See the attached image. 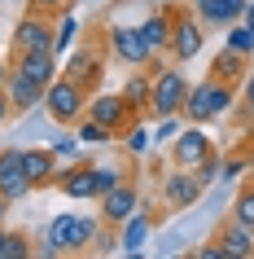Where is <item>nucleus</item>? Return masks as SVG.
Returning <instances> with one entry per match:
<instances>
[{
	"instance_id": "obj_25",
	"label": "nucleus",
	"mask_w": 254,
	"mask_h": 259,
	"mask_svg": "<svg viewBox=\"0 0 254 259\" xmlns=\"http://www.w3.org/2000/svg\"><path fill=\"white\" fill-rule=\"evenodd\" d=\"M75 137H79L83 145H110V141H119V137H114V132H110V127H106V123L88 119V114H83V119L75 123Z\"/></svg>"
},
{
	"instance_id": "obj_24",
	"label": "nucleus",
	"mask_w": 254,
	"mask_h": 259,
	"mask_svg": "<svg viewBox=\"0 0 254 259\" xmlns=\"http://www.w3.org/2000/svg\"><path fill=\"white\" fill-rule=\"evenodd\" d=\"M75 40H79V18L70 14V9H62L57 14V57H66L75 49Z\"/></svg>"
},
{
	"instance_id": "obj_31",
	"label": "nucleus",
	"mask_w": 254,
	"mask_h": 259,
	"mask_svg": "<svg viewBox=\"0 0 254 259\" xmlns=\"http://www.w3.org/2000/svg\"><path fill=\"white\" fill-rule=\"evenodd\" d=\"M79 145H83L79 137H57L53 141V154H57V158H79Z\"/></svg>"
},
{
	"instance_id": "obj_30",
	"label": "nucleus",
	"mask_w": 254,
	"mask_h": 259,
	"mask_svg": "<svg viewBox=\"0 0 254 259\" xmlns=\"http://www.w3.org/2000/svg\"><path fill=\"white\" fill-rule=\"evenodd\" d=\"M219 167H224V158H219V154H206V158L193 167V176H197L201 185H215V180H219Z\"/></svg>"
},
{
	"instance_id": "obj_22",
	"label": "nucleus",
	"mask_w": 254,
	"mask_h": 259,
	"mask_svg": "<svg viewBox=\"0 0 254 259\" xmlns=\"http://www.w3.org/2000/svg\"><path fill=\"white\" fill-rule=\"evenodd\" d=\"M250 62H254V57H241L237 49H228V44H224V49L211 57V75H215V79H228V83H245Z\"/></svg>"
},
{
	"instance_id": "obj_21",
	"label": "nucleus",
	"mask_w": 254,
	"mask_h": 259,
	"mask_svg": "<svg viewBox=\"0 0 254 259\" xmlns=\"http://www.w3.org/2000/svg\"><path fill=\"white\" fill-rule=\"evenodd\" d=\"M171 22H175V9H154V14H145V22H136V27H140V35H145V44L154 53H167Z\"/></svg>"
},
{
	"instance_id": "obj_26",
	"label": "nucleus",
	"mask_w": 254,
	"mask_h": 259,
	"mask_svg": "<svg viewBox=\"0 0 254 259\" xmlns=\"http://www.w3.org/2000/svg\"><path fill=\"white\" fill-rule=\"evenodd\" d=\"M232 215H237L241 224H250V229H254V176L241 180L237 198H232Z\"/></svg>"
},
{
	"instance_id": "obj_7",
	"label": "nucleus",
	"mask_w": 254,
	"mask_h": 259,
	"mask_svg": "<svg viewBox=\"0 0 254 259\" xmlns=\"http://www.w3.org/2000/svg\"><path fill=\"white\" fill-rule=\"evenodd\" d=\"M201 44H206V27H201V18L188 14V9H175L171 40H167V57H171L175 66H184V62H193V57L201 53Z\"/></svg>"
},
{
	"instance_id": "obj_40",
	"label": "nucleus",
	"mask_w": 254,
	"mask_h": 259,
	"mask_svg": "<svg viewBox=\"0 0 254 259\" xmlns=\"http://www.w3.org/2000/svg\"><path fill=\"white\" fill-rule=\"evenodd\" d=\"M184 5H193V9H197V5H201V0H184Z\"/></svg>"
},
{
	"instance_id": "obj_27",
	"label": "nucleus",
	"mask_w": 254,
	"mask_h": 259,
	"mask_svg": "<svg viewBox=\"0 0 254 259\" xmlns=\"http://www.w3.org/2000/svg\"><path fill=\"white\" fill-rule=\"evenodd\" d=\"M123 145H127V154H149V145H154V137H149V119H136L127 132H123Z\"/></svg>"
},
{
	"instance_id": "obj_3",
	"label": "nucleus",
	"mask_w": 254,
	"mask_h": 259,
	"mask_svg": "<svg viewBox=\"0 0 254 259\" xmlns=\"http://www.w3.org/2000/svg\"><path fill=\"white\" fill-rule=\"evenodd\" d=\"M88 88H83L79 79H70L66 70L57 75L48 88H44V110H48V119L57 123V127H75V123L88 114Z\"/></svg>"
},
{
	"instance_id": "obj_12",
	"label": "nucleus",
	"mask_w": 254,
	"mask_h": 259,
	"mask_svg": "<svg viewBox=\"0 0 254 259\" xmlns=\"http://www.w3.org/2000/svg\"><path fill=\"white\" fill-rule=\"evenodd\" d=\"M167 154H171V167H184V171H193V167L206 158V154H215L211 137L201 132V123H184L180 132H175V141L167 145Z\"/></svg>"
},
{
	"instance_id": "obj_8",
	"label": "nucleus",
	"mask_w": 254,
	"mask_h": 259,
	"mask_svg": "<svg viewBox=\"0 0 254 259\" xmlns=\"http://www.w3.org/2000/svg\"><path fill=\"white\" fill-rule=\"evenodd\" d=\"M53 189L62 193V198H70V202H96V198H101V189H96V163L75 158L70 167H57Z\"/></svg>"
},
{
	"instance_id": "obj_19",
	"label": "nucleus",
	"mask_w": 254,
	"mask_h": 259,
	"mask_svg": "<svg viewBox=\"0 0 254 259\" xmlns=\"http://www.w3.org/2000/svg\"><path fill=\"white\" fill-rule=\"evenodd\" d=\"M22 171L31 176L35 189H53V176H57V154L53 150H22Z\"/></svg>"
},
{
	"instance_id": "obj_36",
	"label": "nucleus",
	"mask_w": 254,
	"mask_h": 259,
	"mask_svg": "<svg viewBox=\"0 0 254 259\" xmlns=\"http://www.w3.org/2000/svg\"><path fill=\"white\" fill-rule=\"evenodd\" d=\"M0 259H9V229L0 224Z\"/></svg>"
},
{
	"instance_id": "obj_5",
	"label": "nucleus",
	"mask_w": 254,
	"mask_h": 259,
	"mask_svg": "<svg viewBox=\"0 0 254 259\" xmlns=\"http://www.w3.org/2000/svg\"><path fill=\"white\" fill-rule=\"evenodd\" d=\"M14 53H57V18L27 9L14 27Z\"/></svg>"
},
{
	"instance_id": "obj_35",
	"label": "nucleus",
	"mask_w": 254,
	"mask_h": 259,
	"mask_svg": "<svg viewBox=\"0 0 254 259\" xmlns=\"http://www.w3.org/2000/svg\"><path fill=\"white\" fill-rule=\"evenodd\" d=\"M14 119V110H9V97H5V88H0V123Z\"/></svg>"
},
{
	"instance_id": "obj_17",
	"label": "nucleus",
	"mask_w": 254,
	"mask_h": 259,
	"mask_svg": "<svg viewBox=\"0 0 254 259\" xmlns=\"http://www.w3.org/2000/svg\"><path fill=\"white\" fill-rule=\"evenodd\" d=\"M9 62H14L22 75H31L35 83H44V88L62 75V57L57 53H9Z\"/></svg>"
},
{
	"instance_id": "obj_18",
	"label": "nucleus",
	"mask_w": 254,
	"mask_h": 259,
	"mask_svg": "<svg viewBox=\"0 0 254 259\" xmlns=\"http://www.w3.org/2000/svg\"><path fill=\"white\" fill-rule=\"evenodd\" d=\"M154 224H158V215H149V211H136L132 220H123L119 224V250L123 255H140L149 233H154Z\"/></svg>"
},
{
	"instance_id": "obj_10",
	"label": "nucleus",
	"mask_w": 254,
	"mask_h": 259,
	"mask_svg": "<svg viewBox=\"0 0 254 259\" xmlns=\"http://www.w3.org/2000/svg\"><path fill=\"white\" fill-rule=\"evenodd\" d=\"M88 119L106 123L110 132H114V137L123 141V132H127V127H132V123L140 119V114H136V110L127 106V97H123V93H101V88H96V93L88 97Z\"/></svg>"
},
{
	"instance_id": "obj_34",
	"label": "nucleus",
	"mask_w": 254,
	"mask_h": 259,
	"mask_svg": "<svg viewBox=\"0 0 254 259\" xmlns=\"http://www.w3.org/2000/svg\"><path fill=\"white\" fill-rule=\"evenodd\" d=\"M193 255H197V259H228L224 250H219V242H211V246H197Z\"/></svg>"
},
{
	"instance_id": "obj_32",
	"label": "nucleus",
	"mask_w": 254,
	"mask_h": 259,
	"mask_svg": "<svg viewBox=\"0 0 254 259\" xmlns=\"http://www.w3.org/2000/svg\"><path fill=\"white\" fill-rule=\"evenodd\" d=\"M27 9H44V14H62V9H70V0H27Z\"/></svg>"
},
{
	"instance_id": "obj_9",
	"label": "nucleus",
	"mask_w": 254,
	"mask_h": 259,
	"mask_svg": "<svg viewBox=\"0 0 254 259\" xmlns=\"http://www.w3.org/2000/svg\"><path fill=\"white\" fill-rule=\"evenodd\" d=\"M106 49L114 53V62H123V66H145L149 57H154V49L145 44V35H140V27H127V22H110L106 27Z\"/></svg>"
},
{
	"instance_id": "obj_2",
	"label": "nucleus",
	"mask_w": 254,
	"mask_h": 259,
	"mask_svg": "<svg viewBox=\"0 0 254 259\" xmlns=\"http://www.w3.org/2000/svg\"><path fill=\"white\" fill-rule=\"evenodd\" d=\"M237 106V83H228V79H215L211 70H206V79H197L193 88H188L184 97V123H219L228 114V110Z\"/></svg>"
},
{
	"instance_id": "obj_37",
	"label": "nucleus",
	"mask_w": 254,
	"mask_h": 259,
	"mask_svg": "<svg viewBox=\"0 0 254 259\" xmlns=\"http://www.w3.org/2000/svg\"><path fill=\"white\" fill-rule=\"evenodd\" d=\"M241 22H250V27H254V0L245 5V9H241Z\"/></svg>"
},
{
	"instance_id": "obj_15",
	"label": "nucleus",
	"mask_w": 254,
	"mask_h": 259,
	"mask_svg": "<svg viewBox=\"0 0 254 259\" xmlns=\"http://www.w3.org/2000/svg\"><path fill=\"white\" fill-rule=\"evenodd\" d=\"M5 97H9V110L18 114H31L35 106H44V83H35L31 75H22V70L9 62V79H5Z\"/></svg>"
},
{
	"instance_id": "obj_20",
	"label": "nucleus",
	"mask_w": 254,
	"mask_h": 259,
	"mask_svg": "<svg viewBox=\"0 0 254 259\" xmlns=\"http://www.w3.org/2000/svg\"><path fill=\"white\" fill-rule=\"evenodd\" d=\"M250 0H201L197 5V18L201 27H232V22H241V9H245Z\"/></svg>"
},
{
	"instance_id": "obj_6",
	"label": "nucleus",
	"mask_w": 254,
	"mask_h": 259,
	"mask_svg": "<svg viewBox=\"0 0 254 259\" xmlns=\"http://www.w3.org/2000/svg\"><path fill=\"white\" fill-rule=\"evenodd\" d=\"M106 57H110V49L106 44H79V49H70L66 57H62V70H66L70 79H79L88 93H96L101 83H106Z\"/></svg>"
},
{
	"instance_id": "obj_23",
	"label": "nucleus",
	"mask_w": 254,
	"mask_h": 259,
	"mask_svg": "<svg viewBox=\"0 0 254 259\" xmlns=\"http://www.w3.org/2000/svg\"><path fill=\"white\" fill-rule=\"evenodd\" d=\"M123 97H127V106L140 114V119H149V97H154V75H149L145 66H136L132 75H127V83L119 88Z\"/></svg>"
},
{
	"instance_id": "obj_13",
	"label": "nucleus",
	"mask_w": 254,
	"mask_h": 259,
	"mask_svg": "<svg viewBox=\"0 0 254 259\" xmlns=\"http://www.w3.org/2000/svg\"><path fill=\"white\" fill-rule=\"evenodd\" d=\"M201 189H206V185H201L193 171H184V167L162 171V211H188V206H197Z\"/></svg>"
},
{
	"instance_id": "obj_1",
	"label": "nucleus",
	"mask_w": 254,
	"mask_h": 259,
	"mask_svg": "<svg viewBox=\"0 0 254 259\" xmlns=\"http://www.w3.org/2000/svg\"><path fill=\"white\" fill-rule=\"evenodd\" d=\"M106 220L101 215H79V211H62V215L48 220V229H44V246H35V255L40 259H57V255H83V250H92L96 233H101Z\"/></svg>"
},
{
	"instance_id": "obj_16",
	"label": "nucleus",
	"mask_w": 254,
	"mask_h": 259,
	"mask_svg": "<svg viewBox=\"0 0 254 259\" xmlns=\"http://www.w3.org/2000/svg\"><path fill=\"white\" fill-rule=\"evenodd\" d=\"M211 242H219V250H224L228 259H254V229L250 224H241L237 215H228L219 229H215Z\"/></svg>"
},
{
	"instance_id": "obj_11",
	"label": "nucleus",
	"mask_w": 254,
	"mask_h": 259,
	"mask_svg": "<svg viewBox=\"0 0 254 259\" xmlns=\"http://www.w3.org/2000/svg\"><path fill=\"white\" fill-rule=\"evenodd\" d=\"M96 202H101V220H106L110 229H119L123 220H132L136 211H140V180H136V176L119 180V185L106 189Z\"/></svg>"
},
{
	"instance_id": "obj_4",
	"label": "nucleus",
	"mask_w": 254,
	"mask_h": 259,
	"mask_svg": "<svg viewBox=\"0 0 254 259\" xmlns=\"http://www.w3.org/2000/svg\"><path fill=\"white\" fill-rule=\"evenodd\" d=\"M188 88H193V79H188L184 70L175 66V62H167V66L154 75V97H149V119L158 123L167 119V114H180L184 110V97Z\"/></svg>"
},
{
	"instance_id": "obj_14",
	"label": "nucleus",
	"mask_w": 254,
	"mask_h": 259,
	"mask_svg": "<svg viewBox=\"0 0 254 259\" xmlns=\"http://www.w3.org/2000/svg\"><path fill=\"white\" fill-rule=\"evenodd\" d=\"M0 193H5L9 202H22V198H31V193H35L31 176L22 171V150H18V145L0 150Z\"/></svg>"
},
{
	"instance_id": "obj_39",
	"label": "nucleus",
	"mask_w": 254,
	"mask_h": 259,
	"mask_svg": "<svg viewBox=\"0 0 254 259\" xmlns=\"http://www.w3.org/2000/svg\"><path fill=\"white\" fill-rule=\"evenodd\" d=\"M5 79H9V62L0 57V88H5Z\"/></svg>"
},
{
	"instance_id": "obj_33",
	"label": "nucleus",
	"mask_w": 254,
	"mask_h": 259,
	"mask_svg": "<svg viewBox=\"0 0 254 259\" xmlns=\"http://www.w3.org/2000/svg\"><path fill=\"white\" fill-rule=\"evenodd\" d=\"M241 106H245V119L254 123V75H245V101Z\"/></svg>"
},
{
	"instance_id": "obj_28",
	"label": "nucleus",
	"mask_w": 254,
	"mask_h": 259,
	"mask_svg": "<svg viewBox=\"0 0 254 259\" xmlns=\"http://www.w3.org/2000/svg\"><path fill=\"white\" fill-rule=\"evenodd\" d=\"M224 44H228V49H237L241 57H254V27H250V22H232Z\"/></svg>"
},
{
	"instance_id": "obj_29",
	"label": "nucleus",
	"mask_w": 254,
	"mask_h": 259,
	"mask_svg": "<svg viewBox=\"0 0 254 259\" xmlns=\"http://www.w3.org/2000/svg\"><path fill=\"white\" fill-rule=\"evenodd\" d=\"M180 127H184V114H167V119H158V132H154V145H171Z\"/></svg>"
},
{
	"instance_id": "obj_38",
	"label": "nucleus",
	"mask_w": 254,
	"mask_h": 259,
	"mask_svg": "<svg viewBox=\"0 0 254 259\" xmlns=\"http://www.w3.org/2000/svg\"><path fill=\"white\" fill-rule=\"evenodd\" d=\"M9 206H14V202H9V198L0 193V224H5V215H9Z\"/></svg>"
}]
</instances>
